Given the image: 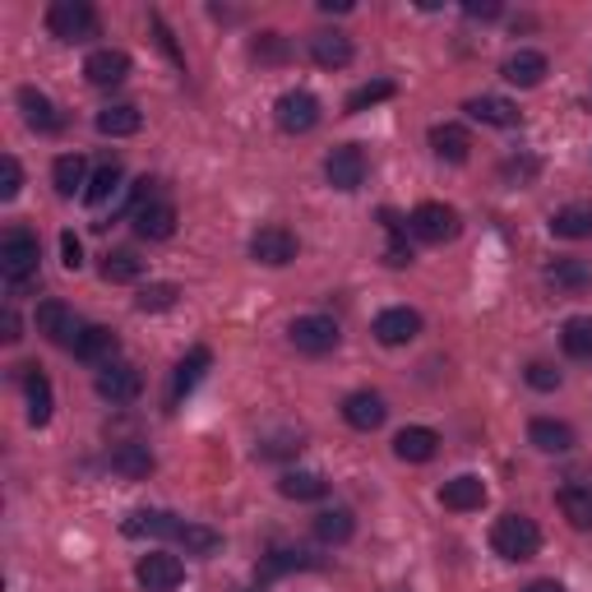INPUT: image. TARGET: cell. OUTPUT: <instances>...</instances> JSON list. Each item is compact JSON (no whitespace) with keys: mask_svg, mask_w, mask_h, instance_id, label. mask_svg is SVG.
<instances>
[{"mask_svg":"<svg viewBox=\"0 0 592 592\" xmlns=\"http://www.w3.org/2000/svg\"><path fill=\"white\" fill-rule=\"evenodd\" d=\"M37 259H42V246L33 232H24V227L5 232V241H0V273H5V288L14 297L37 282Z\"/></svg>","mask_w":592,"mask_h":592,"instance_id":"6da1fadb","label":"cell"},{"mask_svg":"<svg viewBox=\"0 0 592 592\" xmlns=\"http://www.w3.org/2000/svg\"><path fill=\"white\" fill-rule=\"evenodd\" d=\"M491 546H495V556L500 560H533L541 551V533H537V523L528 514H500L495 518V528H491Z\"/></svg>","mask_w":592,"mask_h":592,"instance_id":"7a4b0ae2","label":"cell"},{"mask_svg":"<svg viewBox=\"0 0 592 592\" xmlns=\"http://www.w3.org/2000/svg\"><path fill=\"white\" fill-rule=\"evenodd\" d=\"M47 29H52V37L56 42H89V37H98V10L89 5V0H56V5L47 10Z\"/></svg>","mask_w":592,"mask_h":592,"instance_id":"3957f363","label":"cell"},{"mask_svg":"<svg viewBox=\"0 0 592 592\" xmlns=\"http://www.w3.org/2000/svg\"><path fill=\"white\" fill-rule=\"evenodd\" d=\"M407 232H412L416 241H426V246H445V241L458 236V213H454L449 204L426 200V204H416V209H412Z\"/></svg>","mask_w":592,"mask_h":592,"instance_id":"277c9868","label":"cell"},{"mask_svg":"<svg viewBox=\"0 0 592 592\" xmlns=\"http://www.w3.org/2000/svg\"><path fill=\"white\" fill-rule=\"evenodd\" d=\"M273 121H278L282 135H311V130L320 125V98L305 93V89L282 93L273 102Z\"/></svg>","mask_w":592,"mask_h":592,"instance_id":"5b68a950","label":"cell"},{"mask_svg":"<svg viewBox=\"0 0 592 592\" xmlns=\"http://www.w3.org/2000/svg\"><path fill=\"white\" fill-rule=\"evenodd\" d=\"M83 328H89V324H79V315L65 301H42L37 305V334L47 338V343L70 347V353H75V343H79Z\"/></svg>","mask_w":592,"mask_h":592,"instance_id":"8992f818","label":"cell"},{"mask_svg":"<svg viewBox=\"0 0 592 592\" xmlns=\"http://www.w3.org/2000/svg\"><path fill=\"white\" fill-rule=\"evenodd\" d=\"M292 347L305 353V357L334 353L338 347V324L328 315H301V320H292Z\"/></svg>","mask_w":592,"mask_h":592,"instance_id":"52a82bcc","label":"cell"},{"mask_svg":"<svg viewBox=\"0 0 592 592\" xmlns=\"http://www.w3.org/2000/svg\"><path fill=\"white\" fill-rule=\"evenodd\" d=\"M297 236L282 227V223H269V227H259L250 236V255L259 259V265H269V269H282V265H292L297 259Z\"/></svg>","mask_w":592,"mask_h":592,"instance_id":"ba28073f","label":"cell"},{"mask_svg":"<svg viewBox=\"0 0 592 592\" xmlns=\"http://www.w3.org/2000/svg\"><path fill=\"white\" fill-rule=\"evenodd\" d=\"M135 579H139L144 592H177V583L186 579V565L171 556V551H148L135 565Z\"/></svg>","mask_w":592,"mask_h":592,"instance_id":"9c48e42d","label":"cell"},{"mask_svg":"<svg viewBox=\"0 0 592 592\" xmlns=\"http://www.w3.org/2000/svg\"><path fill=\"white\" fill-rule=\"evenodd\" d=\"M324 177H328V186L343 190V194L361 190V181H366V153H361L357 144L334 148V153L324 158Z\"/></svg>","mask_w":592,"mask_h":592,"instance_id":"30bf717a","label":"cell"},{"mask_svg":"<svg viewBox=\"0 0 592 592\" xmlns=\"http://www.w3.org/2000/svg\"><path fill=\"white\" fill-rule=\"evenodd\" d=\"M384 347H407L416 334H422V315L407 311V305H389V311L376 315V328H370Z\"/></svg>","mask_w":592,"mask_h":592,"instance_id":"8fae6325","label":"cell"},{"mask_svg":"<svg viewBox=\"0 0 592 592\" xmlns=\"http://www.w3.org/2000/svg\"><path fill=\"white\" fill-rule=\"evenodd\" d=\"M139 389H144V380H139L135 366L112 361V366L98 370V399H107V403H135Z\"/></svg>","mask_w":592,"mask_h":592,"instance_id":"7c38bea8","label":"cell"},{"mask_svg":"<svg viewBox=\"0 0 592 592\" xmlns=\"http://www.w3.org/2000/svg\"><path fill=\"white\" fill-rule=\"evenodd\" d=\"M116 353H121V338H116V328H107V324H89L79 334V343H75V357L83 361V366H112L116 361Z\"/></svg>","mask_w":592,"mask_h":592,"instance_id":"4fadbf2b","label":"cell"},{"mask_svg":"<svg viewBox=\"0 0 592 592\" xmlns=\"http://www.w3.org/2000/svg\"><path fill=\"white\" fill-rule=\"evenodd\" d=\"M384 416H389V407L376 389H357L343 399V422L353 431H376V426H384Z\"/></svg>","mask_w":592,"mask_h":592,"instance_id":"5bb4252c","label":"cell"},{"mask_svg":"<svg viewBox=\"0 0 592 592\" xmlns=\"http://www.w3.org/2000/svg\"><path fill=\"white\" fill-rule=\"evenodd\" d=\"M125 537H158V541H177L181 528H186V518L177 514H167V510H139V514H130L125 523Z\"/></svg>","mask_w":592,"mask_h":592,"instance_id":"9a60e30c","label":"cell"},{"mask_svg":"<svg viewBox=\"0 0 592 592\" xmlns=\"http://www.w3.org/2000/svg\"><path fill=\"white\" fill-rule=\"evenodd\" d=\"M83 75H89L93 89H116V83L130 79V56L116 52V47H102V52H93L89 60H83Z\"/></svg>","mask_w":592,"mask_h":592,"instance_id":"2e32d148","label":"cell"},{"mask_svg":"<svg viewBox=\"0 0 592 592\" xmlns=\"http://www.w3.org/2000/svg\"><path fill=\"white\" fill-rule=\"evenodd\" d=\"M440 504H445V510H454V514H472V510L487 504V481L472 477V472L454 477V481H445V487H440Z\"/></svg>","mask_w":592,"mask_h":592,"instance_id":"e0dca14e","label":"cell"},{"mask_svg":"<svg viewBox=\"0 0 592 592\" xmlns=\"http://www.w3.org/2000/svg\"><path fill=\"white\" fill-rule=\"evenodd\" d=\"M393 454H399L403 463H431V458L440 454V435L431 426H403L393 435Z\"/></svg>","mask_w":592,"mask_h":592,"instance_id":"ac0fdd59","label":"cell"},{"mask_svg":"<svg viewBox=\"0 0 592 592\" xmlns=\"http://www.w3.org/2000/svg\"><path fill=\"white\" fill-rule=\"evenodd\" d=\"M546 288L560 297H579L592 288V265L588 259H556V265L546 269Z\"/></svg>","mask_w":592,"mask_h":592,"instance_id":"d6986e66","label":"cell"},{"mask_svg":"<svg viewBox=\"0 0 592 592\" xmlns=\"http://www.w3.org/2000/svg\"><path fill=\"white\" fill-rule=\"evenodd\" d=\"M311 60L320 70H343V65H353V37L347 33H315L311 37Z\"/></svg>","mask_w":592,"mask_h":592,"instance_id":"ffe728a7","label":"cell"},{"mask_svg":"<svg viewBox=\"0 0 592 592\" xmlns=\"http://www.w3.org/2000/svg\"><path fill=\"white\" fill-rule=\"evenodd\" d=\"M528 440L541 449V454H569L579 440H574V426L569 422H556V416H537L528 426Z\"/></svg>","mask_w":592,"mask_h":592,"instance_id":"44dd1931","label":"cell"},{"mask_svg":"<svg viewBox=\"0 0 592 592\" xmlns=\"http://www.w3.org/2000/svg\"><path fill=\"white\" fill-rule=\"evenodd\" d=\"M19 107H24V121H29V130H37V135H56V130L65 125V116L56 112V102L47 93H37V89L19 93Z\"/></svg>","mask_w":592,"mask_h":592,"instance_id":"7402d4cb","label":"cell"},{"mask_svg":"<svg viewBox=\"0 0 592 592\" xmlns=\"http://www.w3.org/2000/svg\"><path fill=\"white\" fill-rule=\"evenodd\" d=\"M135 232L144 241H167L171 232H177V209H171L167 200H153V204L135 209Z\"/></svg>","mask_w":592,"mask_h":592,"instance_id":"603a6c76","label":"cell"},{"mask_svg":"<svg viewBox=\"0 0 592 592\" xmlns=\"http://www.w3.org/2000/svg\"><path fill=\"white\" fill-rule=\"evenodd\" d=\"M431 148H435V158H440V163H468L472 135H468L463 125L445 121V125H435V130H431Z\"/></svg>","mask_w":592,"mask_h":592,"instance_id":"cb8c5ba5","label":"cell"},{"mask_svg":"<svg viewBox=\"0 0 592 592\" xmlns=\"http://www.w3.org/2000/svg\"><path fill=\"white\" fill-rule=\"evenodd\" d=\"M546 70H551V60H546L541 52H528V47L504 60V79L518 83V89H537V83L546 79Z\"/></svg>","mask_w":592,"mask_h":592,"instance_id":"d4e9b609","label":"cell"},{"mask_svg":"<svg viewBox=\"0 0 592 592\" xmlns=\"http://www.w3.org/2000/svg\"><path fill=\"white\" fill-rule=\"evenodd\" d=\"M209 366H213V353H209V347H190V353L181 357V366H177V376H171V403H181L186 393L204 380V370H209Z\"/></svg>","mask_w":592,"mask_h":592,"instance_id":"484cf974","label":"cell"},{"mask_svg":"<svg viewBox=\"0 0 592 592\" xmlns=\"http://www.w3.org/2000/svg\"><path fill=\"white\" fill-rule=\"evenodd\" d=\"M468 116L481 121V125H495V130H510L518 125V107L510 98H495V93H481L468 102Z\"/></svg>","mask_w":592,"mask_h":592,"instance_id":"4316f807","label":"cell"},{"mask_svg":"<svg viewBox=\"0 0 592 592\" xmlns=\"http://www.w3.org/2000/svg\"><path fill=\"white\" fill-rule=\"evenodd\" d=\"M52 181H56L60 200H75L79 190H89V163H83L79 153H65V158H56V167H52Z\"/></svg>","mask_w":592,"mask_h":592,"instance_id":"83f0119b","label":"cell"},{"mask_svg":"<svg viewBox=\"0 0 592 592\" xmlns=\"http://www.w3.org/2000/svg\"><path fill=\"white\" fill-rule=\"evenodd\" d=\"M353 533H357V518H353V510H343V504H334V510L315 514V537H320L324 546L353 541Z\"/></svg>","mask_w":592,"mask_h":592,"instance_id":"f1b7e54d","label":"cell"},{"mask_svg":"<svg viewBox=\"0 0 592 592\" xmlns=\"http://www.w3.org/2000/svg\"><path fill=\"white\" fill-rule=\"evenodd\" d=\"M139 107H130V102H116V107H107V112H98V135H112V139H125V135H139Z\"/></svg>","mask_w":592,"mask_h":592,"instance_id":"f546056e","label":"cell"},{"mask_svg":"<svg viewBox=\"0 0 592 592\" xmlns=\"http://www.w3.org/2000/svg\"><path fill=\"white\" fill-rule=\"evenodd\" d=\"M24 393H29V422L33 426H47L52 422V407H56L52 380L42 376V370H29V376H24Z\"/></svg>","mask_w":592,"mask_h":592,"instance_id":"4dcf8cb0","label":"cell"},{"mask_svg":"<svg viewBox=\"0 0 592 592\" xmlns=\"http://www.w3.org/2000/svg\"><path fill=\"white\" fill-rule=\"evenodd\" d=\"M112 472L125 477V481H144V477L153 472L148 445H116V449H112Z\"/></svg>","mask_w":592,"mask_h":592,"instance_id":"1f68e13d","label":"cell"},{"mask_svg":"<svg viewBox=\"0 0 592 592\" xmlns=\"http://www.w3.org/2000/svg\"><path fill=\"white\" fill-rule=\"evenodd\" d=\"M560 514L569 518V528L592 533V487H565L560 491Z\"/></svg>","mask_w":592,"mask_h":592,"instance_id":"d6a6232c","label":"cell"},{"mask_svg":"<svg viewBox=\"0 0 592 592\" xmlns=\"http://www.w3.org/2000/svg\"><path fill=\"white\" fill-rule=\"evenodd\" d=\"M560 347H565V357L592 361V315L565 320V328H560Z\"/></svg>","mask_w":592,"mask_h":592,"instance_id":"836d02e7","label":"cell"},{"mask_svg":"<svg viewBox=\"0 0 592 592\" xmlns=\"http://www.w3.org/2000/svg\"><path fill=\"white\" fill-rule=\"evenodd\" d=\"M551 232L565 236V241L592 236V204H565V209L551 217Z\"/></svg>","mask_w":592,"mask_h":592,"instance_id":"e575fe53","label":"cell"},{"mask_svg":"<svg viewBox=\"0 0 592 592\" xmlns=\"http://www.w3.org/2000/svg\"><path fill=\"white\" fill-rule=\"evenodd\" d=\"M278 491L288 500H324L328 495V481L320 472H282L278 477Z\"/></svg>","mask_w":592,"mask_h":592,"instance_id":"d590c367","label":"cell"},{"mask_svg":"<svg viewBox=\"0 0 592 592\" xmlns=\"http://www.w3.org/2000/svg\"><path fill=\"white\" fill-rule=\"evenodd\" d=\"M116 190H121V163H116V158H107V163H98V171L89 177V190H83V200L98 209V204L112 200Z\"/></svg>","mask_w":592,"mask_h":592,"instance_id":"8d00e7d4","label":"cell"},{"mask_svg":"<svg viewBox=\"0 0 592 592\" xmlns=\"http://www.w3.org/2000/svg\"><path fill=\"white\" fill-rule=\"evenodd\" d=\"M144 273V259L135 250H112V255H102V278L107 282H135Z\"/></svg>","mask_w":592,"mask_h":592,"instance_id":"74e56055","label":"cell"},{"mask_svg":"<svg viewBox=\"0 0 592 592\" xmlns=\"http://www.w3.org/2000/svg\"><path fill=\"white\" fill-rule=\"evenodd\" d=\"M384 227H389V246H384V265H393V269H403V265H412V246H407V227L399 223L393 213H384Z\"/></svg>","mask_w":592,"mask_h":592,"instance_id":"f35d334b","label":"cell"},{"mask_svg":"<svg viewBox=\"0 0 592 592\" xmlns=\"http://www.w3.org/2000/svg\"><path fill=\"white\" fill-rule=\"evenodd\" d=\"M177 541L186 546L190 556H213L217 546H223V537H217L213 528H200V523H186V528H181V537H177Z\"/></svg>","mask_w":592,"mask_h":592,"instance_id":"ab89813d","label":"cell"},{"mask_svg":"<svg viewBox=\"0 0 592 592\" xmlns=\"http://www.w3.org/2000/svg\"><path fill=\"white\" fill-rule=\"evenodd\" d=\"M384 98H393V83H389V79L361 83L357 93H347V112H366V107H376V102H384Z\"/></svg>","mask_w":592,"mask_h":592,"instance_id":"60d3db41","label":"cell"},{"mask_svg":"<svg viewBox=\"0 0 592 592\" xmlns=\"http://www.w3.org/2000/svg\"><path fill=\"white\" fill-rule=\"evenodd\" d=\"M177 297H181L177 282H148L139 292V311H167V305H177Z\"/></svg>","mask_w":592,"mask_h":592,"instance_id":"b9f144b4","label":"cell"},{"mask_svg":"<svg viewBox=\"0 0 592 592\" xmlns=\"http://www.w3.org/2000/svg\"><path fill=\"white\" fill-rule=\"evenodd\" d=\"M255 60H265V65L288 60V37H282V33H259V42H255Z\"/></svg>","mask_w":592,"mask_h":592,"instance_id":"7bdbcfd3","label":"cell"},{"mask_svg":"<svg viewBox=\"0 0 592 592\" xmlns=\"http://www.w3.org/2000/svg\"><path fill=\"white\" fill-rule=\"evenodd\" d=\"M19 186H24V167H19V158H0V200H14Z\"/></svg>","mask_w":592,"mask_h":592,"instance_id":"ee69618b","label":"cell"},{"mask_svg":"<svg viewBox=\"0 0 592 592\" xmlns=\"http://www.w3.org/2000/svg\"><path fill=\"white\" fill-rule=\"evenodd\" d=\"M500 177L510 181L514 190H523V186H528V181L537 177V163H533V158H510V163L500 167Z\"/></svg>","mask_w":592,"mask_h":592,"instance_id":"f6af8a7d","label":"cell"},{"mask_svg":"<svg viewBox=\"0 0 592 592\" xmlns=\"http://www.w3.org/2000/svg\"><path fill=\"white\" fill-rule=\"evenodd\" d=\"M523 376H528V384H533V389H541V393L560 389V370H556L551 361H533L528 370H523Z\"/></svg>","mask_w":592,"mask_h":592,"instance_id":"bcb514c9","label":"cell"},{"mask_svg":"<svg viewBox=\"0 0 592 592\" xmlns=\"http://www.w3.org/2000/svg\"><path fill=\"white\" fill-rule=\"evenodd\" d=\"M301 449V435H282V440H265L259 445V458H288Z\"/></svg>","mask_w":592,"mask_h":592,"instance_id":"7dc6e473","label":"cell"},{"mask_svg":"<svg viewBox=\"0 0 592 592\" xmlns=\"http://www.w3.org/2000/svg\"><path fill=\"white\" fill-rule=\"evenodd\" d=\"M60 255H65V269H70V273L83 269V246H79V236H75V232H65V236H60Z\"/></svg>","mask_w":592,"mask_h":592,"instance_id":"c3c4849f","label":"cell"},{"mask_svg":"<svg viewBox=\"0 0 592 592\" xmlns=\"http://www.w3.org/2000/svg\"><path fill=\"white\" fill-rule=\"evenodd\" d=\"M0 338H5V343H19V315H14V311L0 315Z\"/></svg>","mask_w":592,"mask_h":592,"instance_id":"681fc988","label":"cell"},{"mask_svg":"<svg viewBox=\"0 0 592 592\" xmlns=\"http://www.w3.org/2000/svg\"><path fill=\"white\" fill-rule=\"evenodd\" d=\"M463 14H468V19H495L500 5H495V0H491V5H463Z\"/></svg>","mask_w":592,"mask_h":592,"instance_id":"f907efd6","label":"cell"},{"mask_svg":"<svg viewBox=\"0 0 592 592\" xmlns=\"http://www.w3.org/2000/svg\"><path fill=\"white\" fill-rule=\"evenodd\" d=\"M523 592H565V583H556V579H537V583H528Z\"/></svg>","mask_w":592,"mask_h":592,"instance_id":"816d5d0a","label":"cell"},{"mask_svg":"<svg viewBox=\"0 0 592 592\" xmlns=\"http://www.w3.org/2000/svg\"><path fill=\"white\" fill-rule=\"evenodd\" d=\"M320 10L324 14H343V10H353V5H347V0H320Z\"/></svg>","mask_w":592,"mask_h":592,"instance_id":"f5cc1de1","label":"cell"}]
</instances>
